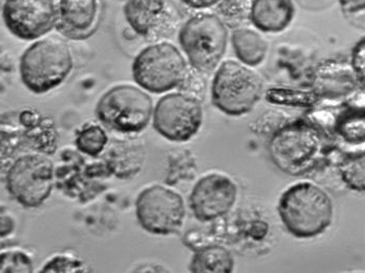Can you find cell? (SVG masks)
I'll return each mask as SVG.
<instances>
[{"label":"cell","mask_w":365,"mask_h":273,"mask_svg":"<svg viewBox=\"0 0 365 273\" xmlns=\"http://www.w3.org/2000/svg\"><path fill=\"white\" fill-rule=\"evenodd\" d=\"M334 132L347 143L364 144L365 140V115L364 106H351L336 117Z\"/></svg>","instance_id":"44dd1931"},{"label":"cell","mask_w":365,"mask_h":273,"mask_svg":"<svg viewBox=\"0 0 365 273\" xmlns=\"http://www.w3.org/2000/svg\"><path fill=\"white\" fill-rule=\"evenodd\" d=\"M179 42L191 68L208 74L226 53L228 28L217 14L199 13L180 26Z\"/></svg>","instance_id":"277c9868"},{"label":"cell","mask_w":365,"mask_h":273,"mask_svg":"<svg viewBox=\"0 0 365 273\" xmlns=\"http://www.w3.org/2000/svg\"><path fill=\"white\" fill-rule=\"evenodd\" d=\"M54 186V162L42 153L22 155L6 172V190L26 208L40 207L51 197Z\"/></svg>","instance_id":"ba28073f"},{"label":"cell","mask_w":365,"mask_h":273,"mask_svg":"<svg viewBox=\"0 0 365 273\" xmlns=\"http://www.w3.org/2000/svg\"><path fill=\"white\" fill-rule=\"evenodd\" d=\"M293 0H252L249 21L264 33L286 30L295 17Z\"/></svg>","instance_id":"ac0fdd59"},{"label":"cell","mask_w":365,"mask_h":273,"mask_svg":"<svg viewBox=\"0 0 365 273\" xmlns=\"http://www.w3.org/2000/svg\"><path fill=\"white\" fill-rule=\"evenodd\" d=\"M235 264L233 255L222 246H205L193 254L189 270L195 273H230Z\"/></svg>","instance_id":"ffe728a7"},{"label":"cell","mask_w":365,"mask_h":273,"mask_svg":"<svg viewBox=\"0 0 365 273\" xmlns=\"http://www.w3.org/2000/svg\"><path fill=\"white\" fill-rule=\"evenodd\" d=\"M361 88L351 63L344 59L324 60L312 76V91L320 100L347 97Z\"/></svg>","instance_id":"9a60e30c"},{"label":"cell","mask_w":365,"mask_h":273,"mask_svg":"<svg viewBox=\"0 0 365 273\" xmlns=\"http://www.w3.org/2000/svg\"><path fill=\"white\" fill-rule=\"evenodd\" d=\"M202 117L201 100L182 92L171 93L162 97L153 108V125L160 136L182 143L199 133Z\"/></svg>","instance_id":"30bf717a"},{"label":"cell","mask_w":365,"mask_h":273,"mask_svg":"<svg viewBox=\"0 0 365 273\" xmlns=\"http://www.w3.org/2000/svg\"><path fill=\"white\" fill-rule=\"evenodd\" d=\"M188 72L179 48L169 42H155L133 60L131 73L135 83L153 94H164L179 88Z\"/></svg>","instance_id":"52a82bcc"},{"label":"cell","mask_w":365,"mask_h":273,"mask_svg":"<svg viewBox=\"0 0 365 273\" xmlns=\"http://www.w3.org/2000/svg\"><path fill=\"white\" fill-rule=\"evenodd\" d=\"M185 6L195 10H205V9L212 8L219 2V0H181Z\"/></svg>","instance_id":"f546056e"},{"label":"cell","mask_w":365,"mask_h":273,"mask_svg":"<svg viewBox=\"0 0 365 273\" xmlns=\"http://www.w3.org/2000/svg\"><path fill=\"white\" fill-rule=\"evenodd\" d=\"M73 68L70 46L54 36L35 40L19 60L20 80L35 95H44L59 88Z\"/></svg>","instance_id":"7a4b0ae2"},{"label":"cell","mask_w":365,"mask_h":273,"mask_svg":"<svg viewBox=\"0 0 365 273\" xmlns=\"http://www.w3.org/2000/svg\"><path fill=\"white\" fill-rule=\"evenodd\" d=\"M233 50L240 63L255 68L262 63L269 51L267 40L257 31L242 26L233 30L231 36Z\"/></svg>","instance_id":"d6986e66"},{"label":"cell","mask_w":365,"mask_h":273,"mask_svg":"<svg viewBox=\"0 0 365 273\" xmlns=\"http://www.w3.org/2000/svg\"><path fill=\"white\" fill-rule=\"evenodd\" d=\"M153 99L141 88L129 84L113 86L96 105L95 114L102 125L119 134L143 132L153 119Z\"/></svg>","instance_id":"5b68a950"},{"label":"cell","mask_w":365,"mask_h":273,"mask_svg":"<svg viewBox=\"0 0 365 273\" xmlns=\"http://www.w3.org/2000/svg\"><path fill=\"white\" fill-rule=\"evenodd\" d=\"M75 145L84 156L97 158L108 145V136L101 125L88 124L77 133Z\"/></svg>","instance_id":"7402d4cb"},{"label":"cell","mask_w":365,"mask_h":273,"mask_svg":"<svg viewBox=\"0 0 365 273\" xmlns=\"http://www.w3.org/2000/svg\"><path fill=\"white\" fill-rule=\"evenodd\" d=\"M104 162H88L81 153L63 152L60 163L55 166V185L60 192L79 202L91 201L106 190V180L110 179Z\"/></svg>","instance_id":"8fae6325"},{"label":"cell","mask_w":365,"mask_h":273,"mask_svg":"<svg viewBox=\"0 0 365 273\" xmlns=\"http://www.w3.org/2000/svg\"><path fill=\"white\" fill-rule=\"evenodd\" d=\"M237 199V187L227 176L210 174L202 177L193 186L189 206L195 219L210 222L228 214Z\"/></svg>","instance_id":"5bb4252c"},{"label":"cell","mask_w":365,"mask_h":273,"mask_svg":"<svg viewBox=\"0 0 365 273\" xmlns=\"http://www.w3.org/2000/svg\"><path fill=\"white\" fill-rule=\"evenodd\" d=\"M102 161L111 176L128 180L137 176L143 168L146 152L137 140H115L106 146Z\"/></svg>","instance_id":"e0dca14e"},{"label":"cell","mask_w":365,"mask_h":273,"mask_svg":"<svg viewBox=\"0 0 365 273\" xmlns=\"http://www.w3.org/2000/svg\"><path fill=\"white\" fill-rule=\"evenodd\" d=\"M123 14L131 30L149 42L170 38L181 26V13L173 0H126Z\"/></svg>","instance_id":"7c38bea8"},{"label":"cell","mask_w":365,"mask_h":273,"mask_svg":"<svg viewBox=\"0 0 365 273\" xmlns=\"http://www.w3.org/2000/svg\"><path fill=\"white\" fill-rule=\"evenodd\" d=\"M57 2L58 0H4L2 21L13 36L34 41L56 29Z\"/></svg>","instance_id":"4fadbf2b"},{"label":"cell","mask_w":365,"mask_h":273,"mask_svg":"<svg viewBox=\"0 0 365 273\" xmlns=\"http://www.w3.org/2000/svg\"><path fill=\"white\" fill-rule=\"evenodd\" d=\"M340 176L347 187L356 192H364L365 190L364 153L347 156L340 162Z\"/></svg>","instance_id":"d4e9b609"},{"label":"cell","mask_w":365,"mask_h":273,"mask_svg":"<svg viewBox=\"0 0 365 273\" xmlns=\"http://www.w3.org/2000/svg\"><path fill=\"white\" fill-rule=\"evenodd\" d=\"M56 29L66 38L83 40L99 28L100 0H58Z\"/></svg>","instance_id":"2e32d148"},{"label":"cell","mask_w":365,"mask_h":273,"mask_svg":"<svg viewBox=\"0 0 365 273\" xmlns=\"http://www.w3.org/2000/svg\"><path fill=\"white\" fill-rule=\"evenodd\" d=\"M351 68L355 72L356 76L359 80L360 84L364 88L365 80V41L364 37H362L359 41L357 42L351 51Z\"/></svg>","instance_id":"83f0119b"},{"label":"cell","mask_w":365,"mask_h":273,"mask_svg":"<svg viewBox=\"0 0 365 273\" xmlns=\"http://www.w3.org/2000/svg\"><path fill=\"white\" fill-rule=\"evenodd\" d=\"M262 94L264 81L259 75L249 66L233 60L220 64L211 84L213 105L228 116L248 114Z\"/></svg>","instance_id":"8992f818"},{"label":"cell","mask_w":365,"mask_h":273,"mask_svg":"<svg viewBox=\"0 0 365 273\" xmlns=\"http://www.w3.org/2000/svg\"><path fill=\"white\" fill-rule=\"evenodd\" d=\"M83 261L68 254H57L51 257L42 266L40 272H88Z\"/></svg>","instance_id":"4316f807"},{"label":"cell","mask_w":365,"mask_h":273,"mask_svg":"<svg viewBox=\"0 0 365 273\" xmlns=\"http://www.w3.org/2000/svg\"><path fill=\"white\" fill-rule=\"evenodd\" d=\"M266 100L277 105L293 108H312L320 101L313 91L292 90V88H272L266 92Z\"/></svg>","instance_id":"603a6c76"},{"label":"cell","mask_w":365,"mask_h":273,"mask_svg":"<svg viewBox=\"0 0 365 273\" xmlns=\"http://www.w3.org/2000/svg\"><path fill=\"white\" fill-rule=\"evenodd\" d=\"M324 132L310 120L299 119L274 133L269 155L282 172L300 176L310 172L324 152Z\"/></svg>","instance_id":"3957f363"},{"label":"cell","mask_w":365,"mask_h":273,"mask_svg":"<svg viewBox=\"0 0 365 273\" xmlns=\"http://www.w3.org/2000/svg\"><path fill=\"white\" fill-rule=\"evenodd\" d=\"M135 217L148 234L175 235L184 224L186 207L181 195L165 186L153 185L138 195Z\"/></svg>","instance_id":"9c48e42d"},{"label":"cell","mask_w":365,"mask_h":273,"mask_svg":"<svg viewBox=\"0 0 365 273\" xmlns=\"http://www.w3.org/2000/svg\"><path fill=\"white\" fill-rule=\"evenodd\" d=\"M339 4L344 15L359 19L364 22V0H339Z\"/></svg>","instance_id":"f1b7e54d"},{"label":"cell","mask_w":365,"mask_h":273,"mask_svg":"<svg viewBox=\"0 0 365 273\" xmlns=\"http://www.w3.org/2000/svg\"><path fill=\"white\" fill-rule=\"evenodd\" d=\"M252 0H219L215 4L217 15L227 28H242L250 17Z\"/></svg>","instance_id":"cb8c5ba5"},{"label":"cell","mask_w":365,"mask_h":273,"mask_svg":"<svg viewBox=\"0 0 365 273\" xmlns=\"http://www.w3.org/2000/svg\"><path fill=\"white\" fill-rule=\"evenodd\" d=\"M278 215L286 230L297 239H312L331 226L334 206L331 197L311 182H299L280 197Z\"/></svg>","instance_id":"6da1fadb"},{"label":"cell","mask_w":365,"mask_h":273,"mask_svg":"<svg viewBox=\"0 0 365 273\" xmlns=\"http://www.w3.org/2000/svg\"><path fill=\"white\" fill-rule=\"evenodd\" d=\"M34 272V263L30 255L21 250H10L0 254V273Z\"/></svg>","instance_id":"484cf974"}]
</instances>
